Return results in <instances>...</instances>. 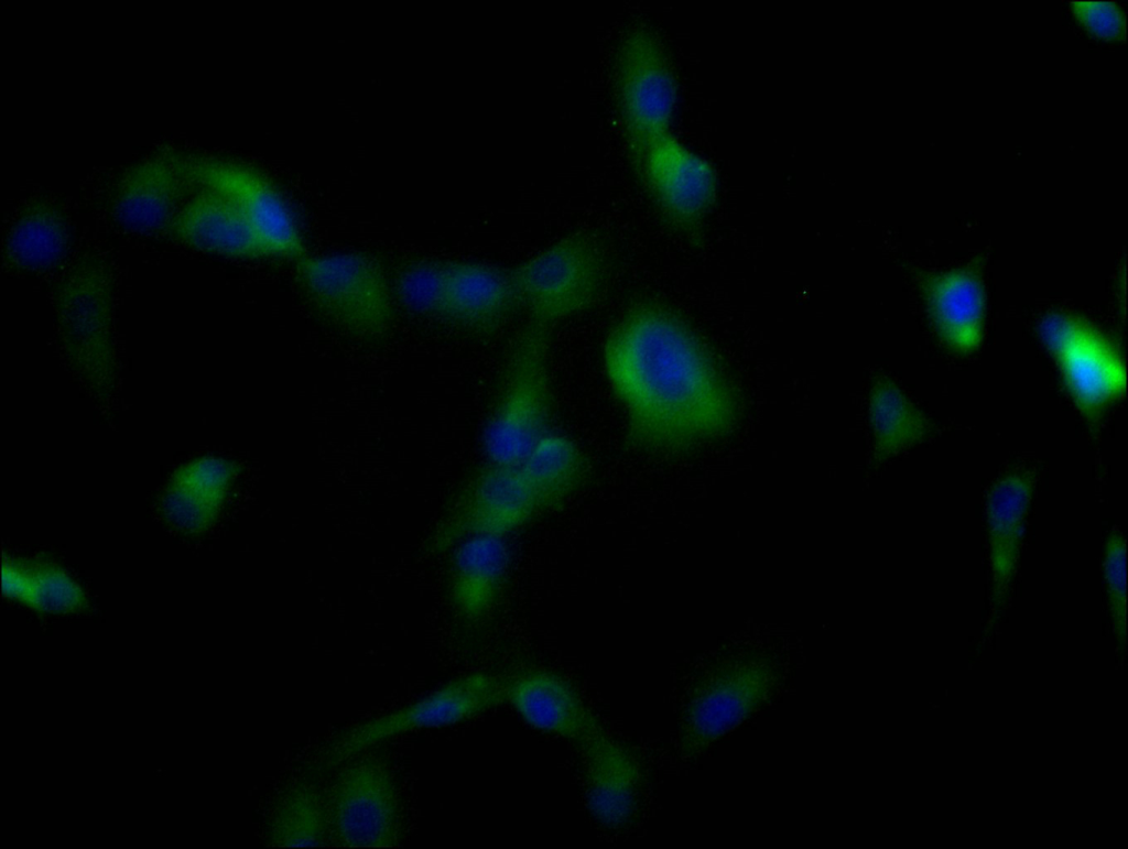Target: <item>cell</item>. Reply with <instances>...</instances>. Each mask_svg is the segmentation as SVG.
I'll return each instance as SVG.
<instances>
[{
  "instance_id": "6da1fadb",
  "label": "cell",
  "mask_w": 1128,
  "mask_h": 849,
  "mask_svg": "<svg viewBox=\"0 0 1128 849\" xmlns=\"http://www.w3.org/2000/svg\"><path fill=\"white\" fill-rule=\"evenodd\" d=\"M607 382L622 407L632 445L675 453L727 434L738 404L706 350L672 313L638 303L603 346Z\"/></svg>"
},
{
  "instance_id": "7a4b0ae2",
  "label": "cell",
  "mask_w": 1128,
  "mask_h": 849,
  "mask_svg": "<svg viewBox=\"0 0 1128 849\" xmlns=\"http://www.w3.org/2000/svg\"><path fill=\"white\" fill-rule=\"evenodd\" d=\"M552 330L527 319L511 341L482 434L489 464L520 466L552 431Z\"/></svg>"
},
{
  "instance_id": "3957f363",
  "label": "cell",
  "mask_w": 1128,
  "mask_h": 849,
  "mask_svg": "<svg viewBox=\"0 0 1128 849\" xmlns=\"http://www.w3.org/2000/svg\"><path fill=\"white\" fill-rule=\"evenodd\" d=\"M519 308L527 319L554 328L603 298L609 279L604 241L572 232L510 269Z\"/></svg>"
},
{
  "instance_id": "277c9868",
  "label": "cell",
  "mask_w": 1128,
  "mask_h": 849,
  "mask_svg": "<svg viewBox=\"0 0 1128 849\" xmlns=\"http://www.w3.org/2000/svg\"><path fill=\"white\" fill-rule=\"evenodd\" d=\"M295 279L313 308L340 331L376 339L392 325L393 293L372 258L340 252L297 259Z\"/></svg>"
},
{
  "instance_id": "5b68a950",
  "label": "cell",
  "mask_w": 1128,
  "mask_h": 849,
  "mask_svg": "<svg viewBox=\"0 0 1128 849\" xmlns=\"http://www.w3.org/2000/svg\"><path fill=\"white\" fill-rule=\"evenodd\" d=\"M61 347L70 370L91 393L105 396L117 383L112 292L105 266L84 263L63 281L56 296Z\"/></svg>"
},
{
  "instance_id": "8992f818",
  "label": "cell",
  "mask_w": 1128,
  "mask_h": 849,
  "mask_svg": "<svg viewBox=\"0 0 1128 849\" xmlns=\"http://www.w3.org/2000/svg\"><path fill=\"white\" fill-rule=\"evenodd\" d=\"M615 67L617 107L634 161L670 132L675 78L661 41L644 25H636L622 37Z\"/></svg>"
},
{
  "instance_id": "52a82bcc",
  "label": "cell",
  "mask_w": 1128,
  "mask_h": 849,
  "mask_svg": "<svg viewBox=\"0 0 1128 849\" xmlns=\"http://www.w3.org/2000/svg\"><path fill=\"white\" fill-rule=\"evenodd\" d=\"M505 699V682L491 675L474 673L459 677L408 706L354 726L335 741L328 762L344 764L381 741L415 730L455 725Z\"/></svg>"
},
{
  "instance_id": "ba28073f",
  "label": "cell",
  "mask_w": 1128,
  "mask_h": 849,
  "mask_svg": "<svg viewBox=\"0 0 1128 849\" xmlns=\"http://www.w3.org/2000/svg\"><path fill=\"white\" fill-rule=\"evenodd\" d=\"M344 764L327 798L330 839L341 847L398 846L400 808L391 771L362 753Z\"/></svg>"
},
{
  "instance_id": "9c48e42d",
  "label": "cell",
  "mask_w": 1128,
  "mask_h": 849,
  "mask_svg": "<svg viewBox=\"0 0 1128 849\" xmlns=\"http://www.w3.org/2000/svg\"><path fill=\"white\" fill-rule=\"evenodd\" d=\"M633 162L665 220L684 232L698 229L717 195L712 165L671 132L653 141Z\"/></svg>"
},
{
  "instance_id": "30bf717a",
  "label": "cell",
  "mask_w": 1128,
  "mask_h": 849,
  "mask_svg": "<svg viewBox=\"0 0 1128 849\" xmlns=\"http://www.w3.org/2000/svg\"><path fill=\"white\" fill-rule=\"evenodd\" d=\"M195 187L212 189L230 200L268 244L273 257L300 259L303 240L294 217L276 187L250 167L215 157H187Z\"/></svg>"
},
{
  "instance_id": "8fae6325",
  "label": "cell",
  "mask_w": 1128,
  "mask_h": 849,
  "mask_svg": "<svg viewBox=\"0 0 1128 849\" xmlns=\"http://www.w3.org/2000/svg\"><path fill=\"white\" fill-rule=\"evenodd\" d=\"M1041 330L1080 409L1095 416L1125 389V368L1109 342L1073 316L1046 317Z\"/></svg>"
},
{
  "instance_id": "7c38bea8",
  "label": "cell",
  "mask_w": 1128,
  "mask_h": 849,
  "mask_svg": "<svg viewBox=\"0 0 1128 849\" xmlns=\"http://www.w3.org/2000/svg\"><path fill=\"white\" fill-rule=\"evenodd\" d=\"M193 184L187 157L171 150L154 153L121 178L112 202L116 220L127 230L149 235L170 227Z\"/></svg>"
},
{
  "instance_id": "4fadbf2b",
  "label": "cell",
  "mask_w": 1128,
  "mask_h": 849,
  "mask_svg": "<svg viewBox=\"0 0 1128 849\" xmlns=\"http://www.w3.org/2000/svg\"><path fill=\"white\" fill-rule=\"evenodd\" d=\"M540 512L519 466L488 464L447 522L445 540L473 535L505 537Z\"/></svg>"
},
{
  "instance_id": "5bb4252c",
  "label": "cell",
  "mask_w": 1128,
  "mask_h": 849,
  "mask_svg": "<svg viewBox=\"0 0 1128 849\" xmlns=\"http://www.w3.org/2000/svg\"><path fill=\"white\" fill-rule=\"evenodd\" d=\"M517 309L510 269L469 260L444 262L441 320L486 335L499 329Z\"/></svg>"
},
{
  "instance_id": "9a60e30c",
  "label": "cell",
  "mask_w": 1128,
  "mask_h": 849,
  "mask_svg": "<svg viewBox=\"0 0 1128 849\" xmlns=\"http://www.w3.org/2000/svg\"><path fill=\"white\" fill-rule=\"evenodd\" d=\"M170 228L178 240L200 251L242 259L273 257L245 215L208 188H194Z\"/></svg>"
},
{
  "instance_id": "2e32d148",
  "label": "cell",
  "mask_w": 1128,
  "mask_h": 849,
  "mask_svg": "<svg viewBox=\"0 0 1128 849\" xmlns=\"http://www.w3.org/2000/svg\"><path fill=\"white\" fill-rule=\"evenodd\" d=\"M1034 478L1012 470L998 478L986 499L987 540L994 602L1007 596L1018 567Z\"/></svg>"
},
{
  "instance_id": "e0dca14e",
  "label": "cell",
  "mask_w": 1128,
  "mask_h": 849,
  "mask_svg": "<svg viewBox=\"0 0 1128 849\" xmlns=\"http://www.w3.org/2000/svg\"><path fill=\"white\" fill-rule=\"evenodd\" d=\"M581 744L586 762V796L590 812L607 826L623 824L637 803V763L622 745L599 728Z\"/></svg>"
},
{
  "instance_id": "ac0fdd59",
  "label": "cell",
  "mask_w": 1128,
  "mask_h": 849,
  "mask_svg": "<svg viewBox=\"0 0 1128 849\" xmlns=\"http://www.w3.org/2000/svg\"><path fill=\"white\" fill-rule=\"evenodd\" d=\"M506 699L532 726L584 740L598 727L575 692L549 672H525L505 682Z\"/></svg>"
},
{
  "instance_id": "d6986e66",
  "label": "cell",
  "mask_w": 1128,
  "mask_h": 849,
  "mask_svg": "<svg viewBox=\"0 0 1128 849\" xmlns=\"http://www.w3.org/2000/svg\"><path fill=\"white\" fill-rule=\"evenodd\" d=\"M509 559L505 537L473 535L460 541L454 556L452 596L466 618L478 619L492 608Z\"/></svg>"
},
{
  "instance_id": "ffe728a7",
  "label": "cell",
  "mask_w": 1128,
  "mask_h": 849,
  "mask_svg": "<svg viewBox=\"0 0 1128 849\" xmlns=\"http://www.w3.org/2000/svg\"><path fill=\"white\" fill-rule=\"evenodd\" d=\"M540 511L561 505L581 487L587 460L568 436L551 431L519 466Z\"/></svg>"
},
{
  "instance_id": "44dd1931",
  "label": "cell",
  "mask_w": 1128,
  "mask_h": 849,
  "mask_svg": "<svg viewBox=\"0 0 1128 849\" xmlns=\"http://www.w3.org/2000/svg\"><path fill=\"white\" fill-rule=\"evenodd\" d=\"M928 297L944 338L958 349L974 348L980 338L983 319L978 279L965 271L942 274L929 283Z\"/></svg>"
},
{
  "instance_id": "7402d4cb",
  "label": "cell",
  "mask_w": 1128,
  "mask_h": 849,
  "mask_svg": "<svg viewBox=\"0 0 1128 849\" xmlns=\"http://www.w3.org/2000/svg\"><path fill=\"white\" fill-rule=\"evenodd\" d=\"M869 420L878 462L911 447L929 431L924 415L889 381H880L872 388Z\"/></svg>"
},
{
  "instance_id": "603a6c76",
  "label": "cell",
  "mask_w": 1128,
  "mask_h": 849,
  "mask_svg": "<svg viewBox=\"0 0 1128 849\" xmlns=\"http://www.w3.org/2000/svg\"><path fill=\"white\" fill-rule=\"evenodd\" d=\"M269 839L273 847L328 846L332 839L327 798L305 783L286 791L273 809Z\"/></svg>"
},
{
  "instance_id": "cb8c5ba5",
  "label": "cell",
  "mask_w": 1128,
  "mask_h": 849,
  "mask_svg": "<svg viewBox=\"0 0 1128 849\" xmlns=\"http://www.w3.org/2000/svg\"><path fill=\"white\" fill-rule=\"evenodd\" d=\"M68 246V232L59 214L47 206L26 211L12 227L7 243L18 266L42 271L58 263Z\"/></svg>"
},
{
  "instance_id": "d4e9b609",
  "label": "cell",
  "mask_w": 1128,
  "mask_h": 849,
  "mask_svg": "<svg viewBox=\"0 0 1128 849\" xmlns=\"http://www.w3.org/2000/svg\"><path fill=\"white\" fill-rule=\"evenodd\" d=\"M3 589L35 609L67 612L80 603L78 588L62 573L47 567L10 566L3 568Z\"/></svg>"
},
{
  "instance_id": "484cf974",
  "label": "cell",
  "mask_w": 1128,
  "mask_h": 849,
  "mask_svg": "<svg viewBox=\"0 0 1128 849\" xmlns=\"http://www.w3.org/2000/svg\"><path fill=\"white\" fill-rule=\"evenodd\" d=\"M173 488L172 507L176 514L196 523L209 519L221 504L232 469L220 459L208 458L192 465Z\"/></svg>"
},
{
  "instance_id": "4316f807",
  "label": "cell",
  "mask_w": 1128,
  "mask_h": 849,
  "mask_svg": "<svg viewBox=\"0 0 1128 849\" xmlns=\"http://www.w3.org/2000/svg\"><path fill=\"white\" fill-rule=\"evenodd\" d=\"M399 298L411 311L441 320L444 296V262L409 265L397 281Z\"/></svg>"
},
{
  "instance_id": "83f0119b",
  "label": "cell",
  "mask_w": 1128,
  "mask_h": 849,
  "mask_svg": "<svg viewBox=\"0 0 1128 849\" xmlns=\"http://www.w3.org/2000/svg\"><path fill=\"white\" fill-rule=\"evenodd\" d=\"M1104 575L1116 630L1125 632L1126 612V545L1125 538L1113 533L1106 544Z\"/></svg>"
},
{
  "instance_id": "f1b7e54d",
  "label": "cell",
  "mask_w": 1128,
  "mask_h": 849,
  "mask_svg": "<svg viewBox=\"0 0 1128 849\" xmlns=\"http://www.w3.org/2000/svg\"><path fill=\"white\" fill-rule=\"evenodd\" d=\"M1071 9L1077 21L1096 37L1125 39V14L1115 2L1073 1Z\"/></svg>"
}]
</instances>
